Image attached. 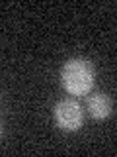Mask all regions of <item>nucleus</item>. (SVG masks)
I'll return each mask as SVG.
<instances>
[{"instance_id": "f257e3e1", "label": "nucleus", "mask_w": 117, "mask_h": 157, "mask_svg": "<svg viewBox=\"0 0 117 157\" xmlns=\"http://www.w3.org/2000/svg\"><path fill=\"white\" fill-rule=\"evenodd\" d=\"M61 81L70 94H86L94 85V67L86 59H70L61 71Z\"/></svg>"}, {"instance_id": "f03ea898", "label": "nucleus", "mask_w": 117, "mask_h": 157, "mask_svg": "<svg viewBox=\"0 0 117 157\" xmlns=\"http://www.w3.org/2000/svg\"><path fill=\"white\" fill-rule=\"evenodd\" d=\"M55 118L65 130H78L82 126V108L74 98H65L55 106Z\"/></svg>"}, {"instance_id": "7ed1b4c3", "label": "nucleus", "mask_w": 117, "mask_h": 157, "mask_svg": "<svg viewBox=\"0 0 117 157\" xmlns=\"http://www.w3.org/2000/svg\"><path fill=\"white\" fill-rule=\"evenodd\" d=\"M111 108H113V102L104 92H96L88 98V110L94 118H107L111 114Z\"/></svg>"}, {"instance_id": "20e7f679", "label": "nucleus", "mask_w": 117, "mask_h": 157, "mask_svg": "<svg viewBox=\"0 0 117 157\" xmlns=\"http://www.w3.org/2000/svg\"><path fill=\"white\" fill-rule=\"evenodd\" d=\"M0 136H2V124H0Z\"/></svg>"}]
</instances>
